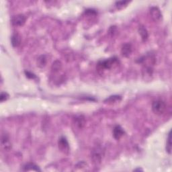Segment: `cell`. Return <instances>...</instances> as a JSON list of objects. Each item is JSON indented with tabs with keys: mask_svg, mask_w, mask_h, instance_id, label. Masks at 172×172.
I'll return each instance as SVG.
<instances>
[{
	"mask_svg": "<svg viewBox=\"0 0 172 172\" xmlns=\"http://www.w3.org/2000/svg\"><path fill=\"white\" fill-rule=\"evenodd\" d=\"M166 150L168 152L169 154H171V131L168 134L167 139V143H166Z\"/></svg>",
	"mask_w": 172,
	"mask_h": 172,
	"instance_id": "15",
	"label": "cell"
},
{
	"mask_svg": "<svg viewBox=\"0 0 172 172\" xmlns=\"http://www.w3.org/2000/svg\"><path fill=\"white\" fill-rule=\"evenodd\" d=\"M25 73H26V76L30 78V79H34V78H36V76L34 74L30 73L29 71H25Z\"/></svg>",
	"mask_w": 172,
	"mask_h": 172,
	"instance_id": "20",
	"label": "cell"
},
{
	"mask_svg": "<svg viewBox=\"0 0 172 172\" xmlns=\"http://www.w3.org/2000/svg\"><path fill=\"white\" fill-rule=\"evenodd\" d=\"M40 171V170L39 169V167L36 165L35 164H28L27 165H25L24 167V171Z\"/></svg>",
	"mask_w": 172,
	"mask_h": 172,
	"instance_id": "12",
	"label": "cell"
},
{
	"mask_svg": "<svg viewBox=\"0 0 172 172\" xmlns=\"http://www.w3.org/2000/svg\"><path fill=\"white\" fill-rule=\"evenodd\" d=\"M61 67H62V65H61V62L57 61L55 62H53L52 66V70L54 72L59 71L61 69Z\"/></svg>",
	"mask_w": 172,
	"mask_h": 172,
	"instance_id": "16",
	"label": "cell"
},
{
	"mask_svg": "<svg viewBox=\"0 0 172 172\" xmlns=\"http://www.w3.org/2000/svg\"><path fill=\"white\" fill-rule=\"evenodd\" d=\"M9 98V95L6 92H2L1 93V97H0V99H1V102H3L5 100H7Z\"/></svg>",
	"mask_w": 172,
	"mask_h": 172,
	"instance_id": "19",
	"label": "cell"
},
{
	"mask_svg": "<svg viewBox=\"0 0 172 172\" xmlns=\"http://www.w3.org/2000/svg\"><path fill=\"white\" fill-rule=\"evenodd\" d=\"M167 109L166 104L165 102L161 99L155 100L152 104V110L155 114L162 115L165 113Z\"/></svg>",
	"mask_w": 172,
	"mask_h": 172,
	"instance_id": "1",
	"label": "cell"
},
{
	"mask_svg": "<svg viewBox=\"0 0 172 172\" xmlns=\"http://www.w3.org/2000/svg\"><path fill=\"white\" fill-rule=\"evenodd\" d=\"M59 148L61 150V151L65 154H67L69 152V145L67 139L64 137H61L59 140Z\"/></svg>",
	"mask_w": 172,
	"mask_h": 172,
	"instance_id": "5",
	"label": "cell"
},
{
	"mask_svg": "<svg viewBox=\"0 0 172 172\" xmlns=\"http://www.w3.org/2000/svg\"><path fill=\"white\" fill-rule=\"evenodd\" d=\"M26 17L23 14H18L15 15L12 19V23L14 26H22L25 24Z\"/></svg>",
	"mask_w": 172,
	"mask_h": 172,
	"instance_id": "7",
	"label": "cell"
},
{
	"mask_svg": "<svg viewBox=\"0 0 172 172\" xmlns=\"http://www.w3.org/2000/svg\"><path fill=\"white\" fill-rule=\"evenodd\" d=\"M12 45L14 47H17L19 46L21 43V37L19 34L17 33L14 34L11 38Z\"/></svg>",
	"mask_w": 172,
	"mask_h": 172,
	"instance_id": "11",
	"label": "cell"
},
{
	"mask_svg": "<svg viewBox=\"0 0 172 172\" xmlns=\"http://www.w3.org/2000/svg\"><path fill=\"white\" fill-rule=\"evenodd\" d=\"M118 62L116 58H111L106 59V60L101 61L98 62V68L99 70H104V69H110L115 64Z\"/></svg>",
	"mask_w": 172,
	"mask_h": 172,
	"instance_id": "2",
	"label": "cell"
},
{
	"mask_svg": "<svg viewBox=\"0 0 172 172\" xmlns=\"http://www.w3.org/2000/svg\"><path fill=\"white\" fill-rule=\"evenodd\" d=\"M38 61H39V66L41 67L45 66L46 63V59L45 56H41V57H40L38 59Z\"/></svg>",
	"mask_w": 172,
	"mask_h": 172,
	"instance_id": "17",
	"label": "cell"
},
{
	"mask_svg": "<svg viewBox=\"0 0 172 172\" xmlns=\"http://www.w3.org/2000/svg\"><path fill=\"white\" fill-rule=\"evenodd\" d=\"M131 52H132V46H131L130 44H124L121 49V53L123 56L125 57H128L130 55Z\"/></svg>",
	"mask_w": 172,
	"mask_h": 172,
	"instance_id": "10",
	"label": "cell"
},
{
	"mask_svg": "<svg viewBox=\"0 0 172 172\" xmlns=\"http://www.w3.org/2000/svg\"><path fill=\"white\" fill-rule=\"evenodd\" d=\"M2 148L5 151H9L12 149V143L10 141V137L7 133H4L2 135L1 139Z\"/></svg>",
	"mask_w": 172,
	"mask_h": 172,
	"instance_id": "4",
	"label": "cell"
},
{
	"mask_svg": "<svg viewBox=\"0 0 172 172\" xmlns=\"http://www.w3.org/2000/svg\"><path fill=\"white\" fill-rule=\"evenodd\" d=\"M150 14L152 19L155 22H159L161 19V13L159 9L157 7H152L150 9Z\"/></svg>",
	"mask_w": 172,
	"mask_h": 172,
	"instance_id": "8",
	"label": "cell"
},
{
	"mask_svg": "<svg viewBox=\"0 0 172 172\" xmlns=\"http://www.w3.org/2000/svg\"><path fill=\"white\" fill-rule=\"evenodd\" d=\"M121 100V97L119 96H112L109 97L104 101V102L108 103V104H114L117 102H120Z\"/></svg>",
	"mask_w": 172,
	"mask_h": 172,
	"instance_id": "13",
	"label": "cell"
},
{
	"mask_svg": "<svg viewBox=\"0 0 172 172\" xmlns=\"http://www.w3.org/2000/svg\"><path fill=\"white\" fill-rule=\"evenodd\" d=\"M139 32L140 35L141 36L142 39L143 41H145L148 38V32L147 30L144 26H140L139 29Z\"/></svg>",
	"mask_w": 172,
	"mask_h": 172,
	"instance_id": "14",
	"label": "cell"
},
{
	"mask_svg": "<svg viewBox=\"0 0 172 172\" xmlns=\"http://www.w3.org/2000/svg\"><path fill=\"white\" fill-rule=\"evenodd\" d=\"M73 124L76 129L80 130L82 129L86 124V120L82 115H78L73 118Z\"/></svg>",
	"mask_w": 172,
	"mask_h": 172,
	"instance_id": "6",
	"label": "cell"
},
{
	"mask_svg": "<svg viewBox=\"0 0 172 172\" xmlns=\"http://www.w3.org/2000/svg\"><path fill=\"white\" fill-rule=\"evenodd\" d=\"M124 131L120 126H116L113 129V136L116 140H120L124 135Z\"/></svg>",
	"mask_w": 172,
	"mask_h": 172,
	"instance_id": "9",
	"label": "cell"
},
{
	"mask_svg": "<svg viewBox=\"0 0 172 172\" xmlns=\"http://www.w3.org/2000/svg\"><path fill=\"white\" fill-rule=\"evenodd\" d=\"M104 155V151L100 147H96L92 153V159L95 164H100Z\"/></svg>",
	"mask_w": 172,
	"mask_h": 172,
	"instance_id": "3",
	"label": "cell"
},
{
	"mask_svg": "<svg viewBox=\"0 0 172 172\" xmlns=\"http://www.w3.org/2000/svg\"><path fill=\"white\" fill-rule=\"evenodd\" d=\"M129 2H118L116 3V6L117 8L121 9L124 8V5H126L127 4H129Z\"/></svg>",
	"mask_w": 172,
	"mask_h": 172,
	"instance_id": "18",
	"label": "cell"
}]
</instances>
